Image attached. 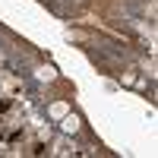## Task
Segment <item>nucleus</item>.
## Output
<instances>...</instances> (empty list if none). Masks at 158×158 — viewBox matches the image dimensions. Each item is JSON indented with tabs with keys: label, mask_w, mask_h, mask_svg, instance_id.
<instances>
[{
	"label": "nucleus",
	"mask_w": 158,
	"mask_h": 158,
	"mask_svg": "<svg viewBox=\"0 0 158 158\" xmlns=\"http://www.w3.org/2000/svg\"><path fill=\"white\" fill-rule=\"evenodd\" d=\"M25 136V117L22 108L13 98H0V149L19 146Z\"/></svg>",
	"instance_id": "obj_1"
}]
</instances>
